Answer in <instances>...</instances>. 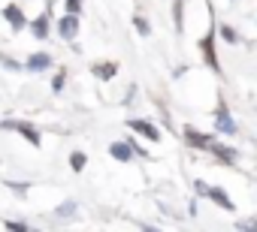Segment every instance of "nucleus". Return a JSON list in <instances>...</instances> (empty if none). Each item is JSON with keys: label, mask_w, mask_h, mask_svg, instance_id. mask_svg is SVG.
I'll return each mask as SVG.
<instances>
[{"label": "nucleus", "mask_w": 257, "mask_h": 232, "mask_svg": "<svg viewBox=\"0 0 257 232\" xmlns=\"http://www.w3.org/2000/svg\"><path fill=\"white\" fill-rule=\"evenodd\" d=\"M4 16H7V22H10L16 30H22V28H25V16H22V10H19L16 4H10V6L4 10Z\"/></svg>", "instance_id": "nucleus-5"}, {"label": "nucleus", "mask_w": 257, "mask_h": 232, "mask_svg": "<svg viewBox=\"0 0 257 232\" xmlns=\"http://www.w3.org/2000/svg\"><path fill=\"white\" fill-rule=\"evenodd\" d=\"M49 66H52V58L46 52H37V54L28 58V70H37L40 72V70H49Z\"/></svg>", "instance_id": "nucleus-6"}, {"label": "nucleus", "mask_w": 257, "mask_h": 232, "mask_svg": "<svg viewBox=\"0 0 257 232\" xmlns=\"http://www.w3.org/2000/svg\"><path fill=\"white\" fill-rule=\"evenodd\" d=\"M221 36H224L227 42H239V34H236L233 28H221Z\"/></svg>", "instance_id": "nucleus-13"}, {"label": "nucleus", "mask_w": 257, "mask_h": 232, "mask_svg": "<svg viewBox=\"0 0 257 232\" xmlns=\"http://www.w3.org/2000/svg\"><path fill=\"white\" fill-rule=\"evenodd\" d=\"M4 127H7V130H19L31 145H40V133H37L31 124H22V121H4Z\"/></svg>", "instance_id": "nucleus-2"}, {"label": "nucleus", "mask_w": 257, "mask_h": 232, "mask_svg": "<svg viewBox=\"0 0 257 232\" xmlns=\"http://www.w3.org/2000/svg\"><path fill=\"white\" fill-rule=\"evenodd\" d=\"M197 193L200 196H209V199H215L221 208H227V211H233V202L224 196V190L221 187H209V184H203V181H197Z\"/></svg>", "instance_id": "nucleus-1"}, {"label": "nucleus", "mask_w": 257, "mask_h": 232, "mask_svg": "<svg viewBox=\"0 0 257 232\" xmlns=\"http://www.w3.org/2000/svg\"><path fill=\"white\" fill-rule=\"evenodd\" d=\"M203 54H206V60H209V66H212L215 72H221V70H218V60H215V48H212V30H209V36L203 40Z\"/></svg>", "instance_id": "nucleus-8"}, {"label": "nucleus", "mask_w": 257, "mask_h": 232, "mask_svg": "<svg viewBox=\"0 0 257 232\" xmlns=\"http://www.w3.org/2000/svg\"><path fill=\"white\" fill-rule=\"evenodd\" d=\"M73 211H76V202H67V205H61V208H58V214H61V217H70Z\"/></svg>", "instance_id": "nucleus-14"}, {"label": "nucleus", "mask_w": 257, "mask_h": 232, "mask_svg": "<svg viewBox=\"0 0 257 232\" xmlns=\"http://www.w3.org/2000/svg\"><path fill=\"white\" fill-rule=\"evenodd\" d=\"M112 157L115 160H121V163H127V160H131V148H127V145H121V142H112Z\"/></svg>", "instance_id": "nucleus-9"}, {"label": "nucleus", "mask_w": 257, "mask_h": 232, "mask_svg": "<svg viewBox=\"0 0 257 232\" xmlns=\"http://www.w3.org/2000/svg\"><path fill=\"white\" fill-rule=\"evenodd\" d=\"M131 130L143 133V136H146V139H152V142H158V139H161V133H158V130H155L152 124H146V121H137V118L131 121Z\"/></svg>", "instance_id": "nucleus-7"}, {"label": "nucleus", "mask_w": 257, "mask_h": 232, "mask_svg": "<svg viewBox=\"0 0 257 232\" xmlns=\"http://www.w3.org/2000/svg\"><path fill=\"white\" fill-rule=\"evenodd\" d=\"M7 229H10V232H31L25 223H16V220H10V223H7Z\"/></svg>", "instance_id": "nucleus-15"}, {"label": "nucleus", "mask_w": 257, "mask_h": 232, "mask_svg": "<svg viewBox=\"0 0 257 232\" xmlns=\"http://www.w3.org/2000/svg\"><path fill=\"white\" fill-rule=\"evenodd\" d=\"M70 163H73V169H76V172H82V169H85V154H82V151H76V154L70 157Z\"/></svg>", "instance_id": "nucleus-12"}, {"label": "nucleus", "mask_w": 257, "mask_h": 232, "mask_svg": "<svg viewBox=\"0 0 257 232\" xmlns=\"http://www.w3.org/2000/svg\"><path fill=\"white\" fill-rule=\"evenodd\" d=\"M58 30H61L64 40H73V36L79 34V18H76V16H64V18L58 22Z\"/></svg>", "instance_id": "nucleus-3"}, {"label": "nucleus", "mask_w": 257, "mask_h": 232, "mask_svg": "<svg viewBox=\"0 0 257 232\" xmlns=\"http://www.w3.org/2000/svg\"><path fill=\"white\" fill-rule=\"evenodd\" d=\"M137 30H140L143 36H149V24H146V18H137Z\"/></svg>", "instance_id": "nucleus-18"}, {"label": "nucleus", "mask_w": 257, "mask_h": 232, "mask_svg": "<svg viewBox=\"0 0 257 232\" xmlns=\"http://www.w3.org/2000/svg\"><path fill=\"white\" fill-rule=\"evenodd\" d=\"M31 30H34L37 40H46V34H49V22H46V18H37V22L31 24Z\"/></svg>", "instance_id": "nucleus-10"}, {"label": "nucleus", "mask_w": 257, "mask_h": 232, "mask_svg": "<svg viewBox=\"0 0 257 232\" xmlns=\"http://www.w3.org/2000/svg\"><path fill=\"white\" fill-rule=\"evenodd\" d=\"M242 232H254V223H242Z\"/></svg>", "instance_id": "nucleus-20"}, {"label": "nucleus", "mask_w": 257, "mask_h": 232, "mask_svg": "<svg viewBox=\"0 0 257 232\" xmlns=\"http://www.w3.org/2000/svg\"><path fill=\"white\" fill-rule=\"evenodd\" d=\"M115 70H118L115 64H97V66H94V72H97L100 78H112V76H115Z\"/></svg>", "instance_id": "nucleus-11"}, {"label": "nucleus", "mask_w": 257, "mask_h": 232, "mask_svg": "<svg viewBox=\"0 0 257 232\" xmlns=\"http://www.w3.org/2000/svg\"><path fill=\"white\" fill-rule=\"evenodd\" d=\"M64 82H67V76H64V72H58V76H55V82H52V88H55V90H61V88H64Z\"/></svg>", "instance_id": "nucleus-16"}, {"label": "nucleus", "mask_w": 257, "mask_h": 232, "mask_svg": "<svg viewBox=\"0 0 257 232\" xmlns=\"http://www.w3.org/2000/svg\"><path fill=\"white\" fill-rule=\"evenodd\" d=\"M143 232H161V229H155V226H143Z\"/></svg>", "instance_id": "nucleus-21"}, {"label": "nucleus", "mask_w": 257, "mask_h": 232, "mask_svg": "<svg viewBox=\"0 0 257 232\" xmlns=\"http://www.w3.org/2000/svg\"><path fill=\"white\" fill-rule=\"evenodd\" d=\"M79 6H82V0H67V10H70V16H76V12H79Z\"/></svg>", "instance_id": "nucleus-17"}, {"label": "nucleus", "mask_w": 257, "mask_h": 232, "mask_svg": "<svg viewBox=\"0 0 257 232\" xmlns=\"http://www.w3.org/2000/svg\"><path fill=\"white\" fill-rule=\"evenodd\" d=\"M218 130H221V133H227V136H233V133H236V124L230 121V114H227V106H224V102L218 106Z\"/></svg>", "instance_id": "nucleus-4"}, {"label": "nucleus", "mask_w": 257, "mask_h": 232, "mask_svg": "<svg viewBox=\"0 0 257 232\" xmlns=\"http://www.w3.org/2000/svg\"><path fill=\"white\" fill-rule=\"evenodd\" d=\"M0 64H4V66H10V70H22L16 60H10V58H0Z\"/></svg>", "instance_id": "nucleus-19"}]
</instances>
